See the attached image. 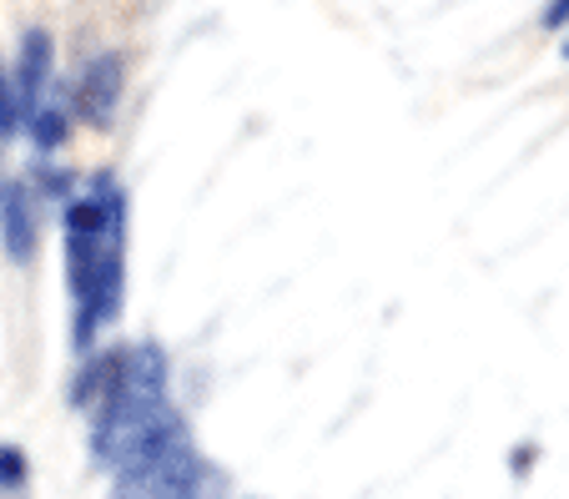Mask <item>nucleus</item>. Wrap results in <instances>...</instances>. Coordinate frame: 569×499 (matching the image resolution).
<instances>
[{
    "instance_id": "1a4fd4ad",
    "label": "nucleus",
    "mask_w": 569,
    "mask_h": 499,
    "mask_svg": "<svg viewBox=\"0 0 569 499\" xmlns=\"http://www.w3.org/2000/svg\"><path fill=\"white\" fill-rule=\"evenodd\" d=\"M565 21H569V0H549V6H545V26H549V31H559Z\"/></svg>"
},
{
    "instance_id": "9d476101",
    "label": "nucleus",
    "mask_w": 569,
    "mask_h": 499,
    "mask_svg": "<svg viewBox=\"0 0 569 499\" xmlns=\"http://www.w3.org/2000/svg\"><path fill=\"white\" fill-rule=\"evenodd\" d=\"M565 56H569V36H565Z\"/></svg>"
},
{
    "instance_id": "423d86ee",
    "label": "nucleus",
    "mask_w": 569,
    "mask_h": 499,
    "mask_svg": "<svg viewBox=\"0 0 569 499\" xmlns=\"http://www.w3.org/2000/svg\"><path fill=\"white\" fill-rule=\"evenodd\" d=\"M31 131H36V147H41V152H56L66 141V111L51 107V101H41V111L31 117Z\"/></svg>"
},
{
    "instance_id": "0eeeda50",
    "label": "nucleus",
    "mask_w": 569,
    "mask_h": 499,
    "mask_svg": "<svg viewBox=\"0 0 569 499\" xmlns=\"http://www.w3.org/2000/svg\"><path fill=\"white\" fill-rule=\"evenodd\" d=\"M26 479H31V459H26V449L0 445V489H21Z\"/></svg>"
},
{
    "instance_id": "6e6552de",
    "label": "nucleus",
    "mask_w": 569,
    "mask_h": 499,
    "mask_svg": "<svg viewBox=\"0 0 569 499\" xmlns=\"http://www.w3.org/2000/svg\"><path fill=\"white\" fill-rule=\"evenodd\" d=\"M16 127H21V101H16V87L0 71V137H11Z\"/></svg>"
},
{
    "instance_id": "f257e3e1",
    "label": "nucleus",
    "mask_w": 569,
    "mask_h": 499,
    "mask_svg": "<svg viewBox=\"0 0 569 499\" xmlns=\"http://www.w3.org/2000/svg\"><path fill=\"white\" fill-rule=\"evenodd\" d=\"M121 81H127V61L117 51H101L97 61H87L81 81H76V111L87 127H107L121 107Z\"/></svg>"
},
{
    "instance_id": "f03ea898",
    "label": "nucleus",
    "mask_w": 569,
    "mask_h": 499,
    "mask_svg": "<svg viewBox=\"0 0 569 499\" xmlns=\"http://www.w3.org/2000/svg\"><path fill=\"white\" fill-rule=\"evenodd\" d=\"M207 485H217V475L192 449V439H187L182 449H172V455L151 469V479L141 485V499H202Z\"/></svg>"
},
{
    "instance_id": "7ed1b4c3",
    "label": "nucleus",
    "mask_w": 569,
    "mask_h": 499,
    "mask_svg": "<svg viewBox=\"0 0 569 499\" xmlns=\"http://www.w3.org/2000/svg\"><path fill=\"white\" fill-rule=\"evenodd\" d=\"M51 61H56L51 31L31 26V31L21 36V56H16V101H21V121L41 111L46 87H51Z\"/></svg>"
},
{
    "instance_id": "20e7f679",
    "label": "nucleus",
    "mask_w": 569,
    "mask_h": 499,
    "mask_svg": "<svg viewBox=\"0 0 569 499\" xmlns=\"http://www.w3.org/2000/svg\"><path fill=\"white\" fill-rule=\"evenodd\" d=\"M36 242H41V218H36L31 187L26 182L0 187V248L11 252V262H31Z\"/></svg>"
},
{
    "instance_id": "39448f33",
    "label": "nucleus",
    "mask_w": 569,
    "mask_h": 499,
    "mask_svg": "<svg viewBox=\"0 0 569 499\" xmlns=\"http://www.w3.org/2000/svg\"><path fill=\"white\" fill-rule=\"evenodd\" d=\"M121 353H127V348H111V353H87V369L76 373V383H71V403H76V409H87V403H97L101 393H107V383H111V373H117Z\"/></svg>"
}]
</instances>
